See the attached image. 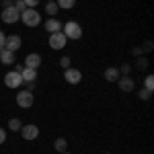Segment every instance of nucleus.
<instances>
[{"label": "nucleus", "instance_id": "1", "mask_svg": "<svg viewBox=\"0 0 154 154\" xmlns=\"http://www.w3.org/2000/svg\"><path fill=\"white\" fill-rule=\"evenodd\" d=\"M21 21L25 27H37L41 25V12H37V8H25L21 12Z\"/></svg>", "mask_w": 154, "mask_h": 154}, {"label": "nucleus", "instance_id": "2", "mask_svg": "<svg viewBox=\"0 0 154 154\" xmlns=\"http://www.w3.org/2000/svg\"><path fill=\"white\" fill-rule=\"evenodd\" d=\"M62 33L66 35V39H80L82 37V27L76 23V21H68L66 25H62Z\"/></svg>", "mask_w": 154, "mask_h": 154}, {"label": "nucleus", "instance_id": "3", "mask_svg": "<svg viewBox=\"0 0 154 154\" xmlns=\"http://www.w3.org/2000/svg\"><path fill=\"white\" fill-rule=\"evenodd\" d=\"M35 103V97L31 91H19V95H17V105L21 107V109H29V107H33Z\"/></svg>", "mask_w": 154, "mask_h": 154}, {"label": "nucleus", "instance_id": "4", "mask_svg": "<svg viewBox=\"0 0 154 154\" xmlns=\"http://www.w3.org/2000/svg\"><path fill=\"white\" fill-rule=\"evenodd\" d=\"M2 21L6 25H14L17 21H21V12L17 11L14 6H6V8H2Z\"/></svg>", "mask_w": 154, "mask_h": 154}, {"label": "nucleus", "instance_id": "5", "mask_svg": "<svg viewBox=\"0 0 154 154\" xmlns=\"http://www.w3.org/2000/svg\"><path fill=\"white\" fill-rule=\"evenodd\" d=\"M66 43H68V39H66V35H64L62 31L49 35V48H51V49H64V48H66Z\"/></svg>", "mask_w": 154, "mask_h": 154}, {"label": "nucleus", "instance_id": "6", "mask_svg": "<svg viewBox=\"0 0 154 154\" xmlns=\"http://www.w3.org/2000/svg\"><path fill=\"white\" fill-rule=\"evenodd\" d=\"M21 136H23V140H37V136H39V128H37L35 123H27L23 128H21Z\"/></svg>", "mask_w": 154, "mask_h": 154}, {"label": "nucleus", "instance_id": "7", "mask_svg": "<svg viewBox=\"0 0 154 154\" xmlns=\"http://www.w3.org/2000/svg\"><path fill=\"white\" fill-rule=\"evenodd\" d=\"M4 84L8 86V88H19L21 84H23V78H21V74L19 72H6L4 74Z\"/></svg>", "mask_w": 154, "mask_h": 154}, {"label": "nucleus", "instance_id": "8", "mask_svg": "<svg viewBox=\"0 0 154 154\" xmlns=\"http://www.w3.org/2000/svg\"><path fill=\"white\" fill-rule=\"evenodd\" d=\"M64 78L68 84H78L82 80V72L76 70V68H68V70H64Z\"/></svg>", "mask_w": 154, "mask_h": 154}, {"label": "nucleus", "instance_id": "9", "mask_svg": "<svg viewBox=\"0 0 154 154\" xmlns=\"http://www.w3.org/2000/svg\"><path fill=\"white\" fill-rule=\"evenodd\" d=\"M117 86H119V91H123V93H131L134 86H136V82H134V78H130V76H119Z\"/></svg>", "mask_w": 154, "mask_h": 154}, {"label": "nucleus", "instance_id": "10", "mask_svg": "<svg viewBox=\"0 0 154 154\" xmlns=\"http://www.w3.org/2000/svg\"><path fill=\"white\" fill-rule=\"evenodd\" d=\"M21 37L19 35H11V37H6L4 39V49H8V51H17V49L21 48Z\"/></svg>", "mask_w": 154, "mask_h": 154}, {"label": "nucleus", "instance_id": "11", "mask_svg": "<svg viewBox=\"0 0 154 154\" xmlns=\"http://www.w3.org/2000/svg\"><path fill=\"white\" fill-rule=\"evenodd\" d=\"M41 56L39 54H29L27 58H25V68H33V70H37L39 66H41Z\"/></svg>", "mask_w": 154, "mask_h": 154}, {"label": "nucleus", "instance_id": "12", "mask_svg": "<svg viewBox=\"0 0 154 154\" xmlns=\"http://www.w3.org/2000/svg\"><path fill=\"white\" fill-rule=\"evenodd\" d=\"M43 29H45L49 35H51V33H58V31H62V23H60L58 19H54V17H51V19H48V21L43 23Z\"/></svg>", "mask_w": 154, "mask_h": 154}, {"label": "nucleus", "instance_id": "13", "mask_svg": "<svg viewBox=\"0 0 154 154\" xmlns=\"http://www.w3.org/2000/svg\"><path fill=\"white\" fill-rule=\"evenodd\" d=\"M0 62L4 66H12L17 60H14V51H8V49H0Z\"/></svg>", "mask_w": 154, "mask_h": 154}, {"label": "nucleus", "instance_id": "14", "mask_svg": "<svg viewBox=\"0 0 154 154\" xmlns=\"http://www.w3.org/2000/svg\"><path fill=\"white\" fill-rule=\"evenodd\" d=\"M21 78H23V82H35L37 70H33V68H23V72H21Z\"/></svg>", "mask_w": 154, "mask_h": 154}, {"label": "nucleus", "instance_id": "15", "mask_svg": "<svg viewBox=\"0 0 154 154\" xmlns=\"http://www.w3.org/2000/svg\"><path fill=\"white\" fill-rule=\"evenodd\" d=\"M119 76H121V74H119L117 68H107L105 70V80H109V82H117Z\"/></svg>", "mask_w": 154, "mask_h": 154}, {"label": "nucleus", "instance_id": "16", "mask_svg": "<svg viewBox=\"0 0 154 154\" xmlns=\"http://www.w3.org/2000/svg\"><path fill=\"white\" fill-rule=\"evenodd\" d=\"M54 148H56L60 154L66 152V148H68V140H66V138H58V140L54 142Z\"/></svg>", "mask_w": 154, "mask_h": 154}, {"label": "nucleus", "instance_id": "17", "mask_svg": "<svg viewBox=\"0 0 154 154\" xmlns=\"http://www.w3.org/2000/svg\"><path fill=\"white\" fill-rule=\"evenodd\" d=\"M8 128H11V131H19L21 128H23V121L19 117H12L11 121H8Z\"/></svg>", "mask_w": 154, "mask_h": 154}, {"label": "nucleus", "instance_id": "18", "mask_svg": "<svg viewBox=\"0 0 154 154\" xmlns=\"http://www.w3.org/2000/svg\"><path fill=\"white\" fill-rule=\"evenodd\" d=\"M56 4H58V8H72L74 4H76V0H56Z\"/></svg>", "mask_w": 154, "mask_h": 154}, {"label": "nucleus", "instance_id": "19", "mask_svg": "<svg viewBox=\"0 0 154 154\" xmlns=\"http://www.w3.org/2000/svg\"><path fill=\"white\" fill-rule=\"evenodd\" d=\"M144 88H146V91H150V93L154 91V76H152V74H148V76H146V80H144Z\"/></svg>", "mask_w": 154, "mask_h": 154}, {"label": "nucleus", "instance_id": "20", "mask_svg": "<svg viewBox=\"0 0 154 154\" xmlns=\"http://www.w3.org/2000/svg\"><path fill=\"white\" fill-rule=\"evenodd\" d=\"M136 68H138L140 72L146 70V68H148V58H144V56H142V58H138V60H136Z\"/></svg>", "mask_w": 154, "mask_h": 154}, {"label": "nucleus", "instance_id": "21", "mask_svg": "<svg viewBox=\"0 0 154 154\" xmlns=\"http://www.w3.org/2000/svg\"><path fill=\"white\" fill-rule=\"evenodd\" d=\"M58 11H60V8H58V4H56V2H48V6H45V12H48L49 17H54V14H56Z\"/></svg>", "mask_w": 154, "mask_h": 154}, {"label": "nucleus", "instance_id": "22", "mask_svg": "<svg viewBox=\"0 0 154 154\" xmlns=\"http://www.w3.org/2000/svg\"><path fill=\"white\" fill-rule=\"evenodd\" d=\"M12 6L17 8L19 12H23L25 8H27V4H25V0H12Z\"/></svg>", "mask_w": 154, "mask_h": 154}, {"label": "nucleus", "instance_id": "23", "mask_svg": "<svg viewBox=\"0 0 154 154\" xmlns=\"http://www.w3.org/2000/svg\"><path fill=\"white\" fill-rule=\"evenodd\" d=\"M117 70H119V74H121V76H128V74L131 72V66H130V64H121Z\"/></svg>", "mask_w": 154, "mask_h": 154}, {"label": "nucleus", "instance_id": "24", "mask_svg": "<svg viewBox=\"0 0 154 154\" xmlns=\"http://www.w3.org/2000/svg\"><path fill=\"white\" fill-rule=\"evenodd\" d=\"M70 64H72V60L68 58V56H64V58L60 60V66H62V68H64V70H68V68H72Z\"/></svg>", "mask_w": 154, "mask_h": 154}, {"label": "nucleus", "instance_id": "25", "mask_svg": "<svg viewBox=\"0 0 154 154\" xmlns=\"http://www.w3.org/2000/svg\"><path fill=\"white\" fill-rule=\"evenodd\" d=\"M150 97H152V93H150V91H146V88H142V91H140V99H142V101H148Z\"/></svg>", "mask_w": 154, "mask_h": 154}, {"label": "nucleus", "instance_id": "26", "mask_svg": "<svg viewBox=\"0 0 154 154\" xmlns=\"http://www.w3.org/2000/svg\"><path fill=\"white\" fill-rule=\"evenodd\" d=\"M41 0H25V4H27V8H35L37 4H39Z\"/></svg>", "mask_w": 154, "mask_h": 154}, {"label": "nucleus", "instance_id": "27", "mask_svg": "<svg viewBox=\"0 0 154 154\" xmlns=\"http://www.w3.org/2000/svg\"><path fill=\"white\" fill-rule=\"evenodd\" d=\"M4 140H6V130L0 128V144H4Z\"/></svg>", "mask_w": 154, "mask_h": 154}, {"label": "nucleus", "instance_id": "28", "mask_svg": "<svg viewBox=\"0 0 154 154\" xmlns=\"http://www.w3.org/2000/svg\"><path fill=\"white\" fill-rule=\"evenodd\" d=\"M0 4H2V8H6V6H12V0H0Z\"/></svg>", "mask_w": 154, "mask_h": 154}, {"label": "nucleus", "instance_id": "29", "mask_svg": "<svg viewBox=\"0 0 154 154\" xmlns=\"http://www.w3.org/2000/svg\"><path fill=\"white\" fill-rule=\"evenodd\" d=\"M23 64H17V62H14V72H19V74H21V72H23Z\"/></svg>", "mask_w": 154, "mask_h": 154}, {"label": "nucleus", "instance_id": "30", "mask_svg": "<svg viewBox=\"0 0 154 154\" xmlns=\"http://www.w3.org/2000/svg\"><path fill=\"white\" fill-rule=\"evenodd\" d=\"M4 39H6V35L0 31V49H4Z\"/></svg>", "mask_w": 154, "mask_h": 154}, {"label": "nucleus", "instance_id": "31", "mask_svg": "<svg viewBox=\"0 0 154 154\" xmlns=\"http://www.w3.org/2000/svg\"><path fill=\"white\" fill-rule=\"evenodd\" d=\"M150 49H152V41H146L144 43V51H150Z\"/></svg>", "mask_w": 154, "mask_h": 154}, {"label": "nucleus", "instance_id": "32", "mask_svg": "<svg viewBox=\"0 0 154 154\" xmlns=\"http://www.w3.org/2000/svg\"><path fill=\"white\" fill-rule=\"evenodd\" d=\"M29 84V86H27V91H31V93H33V91H35V82H27Z\"/></svg>", "mask_w": 154, "mask_h": 154}, {"label": "nucleus", "instance_id": "33", "mask_svg": "<svg viewBox=\"0 0 154 154\" xmlns=\"http://www.w3.org/2000/svg\"><path fill=\"white\" fill-rule=\"evenodd\" d=\"M142 54V48H134V56H140Z\"/></svg>", "mask_w": 154, "mask_h": 154}, {"label": "nucleus", "instance_id": "34", "mask_svg": "<svg viewBox=\"0 0 154 154\" xmlns=\"http://www.w3.org/2000/svg\"><path fill=\"white\" fill-rule=\"evenodd\" d=\"M48 2H56V0H48Z\"/></svg>", "mask_w": 154, "mask_h": 154}, {"label": "nucleus", "instance_id": "35", "mask_svg": "<svg viewBox=\"0 0 154 154\" xmlns=\"http://www.w3.org/2000/svg\"><path fill=\"white\" fill-rule=\"evenodd\" d=\"M62 154H70V152H62Z\"/></svg>", "mask_w": 154, "mask_h": 154}]
</instances>
